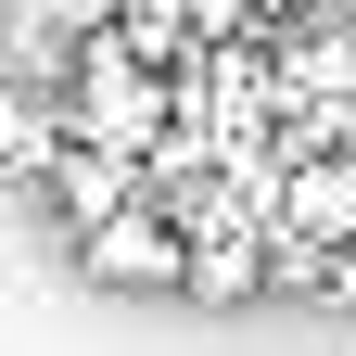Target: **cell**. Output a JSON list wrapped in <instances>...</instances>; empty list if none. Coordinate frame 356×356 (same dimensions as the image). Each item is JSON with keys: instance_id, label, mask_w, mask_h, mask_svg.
Masks as SVG:
<instances>
[{"instance_id": "6da1fadb", "label": "cell", "mask_w": 356, "mask_h": 356, "mask_svg": "<svg viewBox=\"0 0 356 356\" xmlns=\"http://www.w3.org/2000/svg\"><path fill=\"white\" fill-rule=\"evenodd\" d=\"M38 76H51V102H64V140H89V153H140V165H153V153L178 140V76L140 64L115 26H102V38H64Z\"/></svg>"}, {"instance_id": "7a4b0ae2", "label": "cell", "mask_w": 356, "mask_h": 356, "mask_svg": "<svg viewBox=\"0 0 356 356\" xmlns=\"http://www.w3.org/2000/svg\"><path fill=\"white\" fill-rule=\"evenodd\" d=\"M343 242H356V153H280L267 254H343Z\"/></svg>"}, {"instance_id": "3957f363", "label": "cell", "mask_w": 356, "mask_h": 356, "mask_svg": "<svg viewBox=\"0 0 356 356\" xmlns=\"http://www.w3.org/2000/svg\"><path fill=\"white\" fill-rule=\"evenodd\" d=\"M76 267L102 293H191V229H178L165 204H127V216H102V229L76 242Z\"/></svg>"}, {"instance_id": "277c9868", "label": "cell", "mask_w": 356, "mask_h": 356, "mask_svg": "<svg viewBox=\"0 0 356 356\" xmlns=\"http://www.w3.org/2000/svg\"><path fill=\"white\" fill-rule=\"evenodd\" d=\"M38 204L64 216V242H89L102 216H127V204H153V165H140V153H89V140H64V165L38 178Z\"/></svg>"}, {"instance_id": "5b68a950", "label": "cell", "mask_w": 356, "mask_h": 356, "mask_svg": "<svg viewBox=\"0 0 356 356\" xmlns=\"http://www.w3.org/2000/svg\"><path fill=\"white\" fill-rule=\"evenodd\" d=\"M64 165V102H51V76H0V178H51Z\"/></svg>"}, {"instance_id": "8992f818", "label": "cell", "mask_w": 356, "mask_h": 356, "mask_svg": "<svg viewBox=\"0 0 356 356\" xmlns=\"http://www.w3.org/2000/svg\"><path fill=\"white\" fill-rule=\"evenodd\" d=\"M267 293V229H191V305H254Z\"/></svg>"}, {"instance_id": "52a82bcc", "label": "cell", "mask_w": 356, "mask_h": 356, "mask_svg": "<svg viewBox=\"0 0 356 356\" xmlns=\"http://www.w3.org/2000/svg\"><path fill=\"white\" fill-rule=\"evenodd\" d=\"M115 38H127V51H140V64H204V38H191V0H127V13H115Z\"/></svg>"}]
</instances>
